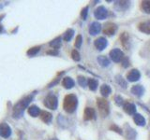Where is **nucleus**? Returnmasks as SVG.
<instances>
[{"label":"nucleus","mask_w":150,"mask_h":140,"mask_svg":"<svg viewBox=\"0 0 150 140\" xmlns=\"http://www.w3.org/2000/svg\"><path fill=\"white\" fill-rule=\"evenodd\" d=\"M33 99V95H28L24 97L23 99H21L19 102H18L13 107V112H12V116L14 119H19L23 116L24 109L28 107V105L30 104V102Z\"/></svg>","instance_id":"obj_1"},{"label":"nucleus","mask_w":150,"mask_h":140,"mask_svg":"<svg viewBox=\"0 0 150 140\" xmlns=\"http://www.w3.org/2000/svg\"><path fill=\"white\" fill-rule=\"evenodd\" d=\"M78 106V99L74 94H68L64 99L63 107L68 113H73Z\"/></svg>","instance_id":"obj_2"},{"label":"nucleus","mask_w":150,"mask_h":140,"mask_svg":"<svg viewBox=\"0 0 150 140\" xmlns=\"http://www.w3.org/2000/svg\"><path fill=\"white\" fill-rule=\"evenodd\" d=\"M97 105L99 110V113L102 117L108 116L109 114V102L104 98H98L97 99Z\"/></svg>","instance_id":"obj_3"},{"label":"nucleus","mask_w":150,"mask_h":140,"mask_svg":"<svg viewBox=\"0 0 150 140\" xmlns=\"http://www.w3.org/2000/svg\"><path fill=\"white\" fill-rule=\"evenodd\" d=\"M57 105H58V101H57V97L53 94H49L45 97L44 99V106L50 108V109L55 110L57 108Z\"/></svg>","instance_id":"obj_4"},{"label":"nucleus","mask_w":150,"mask_h":140,"mask_svg":"<svg viewBox=\"0 0 150 140\" xmlns=\"http://www.w3.org/2000/svg\"><path fill=\"white\" fill-rule=\"evenodd\" d=\"M110 57L114 62L119 63L124 58V54L122 51L119 50V49H114V50L110 51Z\"/></svg>","instance_id":"obj_5"},{"label":"nucleus","mask_w":150,"mask_h":140,"mask_svg":"<svg viewBox=\"0 0 150 140\" xmlns=\"http://www.w3.org/2000/svg\"><path fill=\"white\" fill-rule=\"evenodd\" d=\"M11 135V128L9 127V124L7 123H1L0 124V136L4 138H8Z\"/></svg>","instance_id":"obj_6"},{"label":"nucleus","mask_w":150,"mask_h":140,"mask_svg":"<svg viewBox=\"0 0 150 140\" xmlns=\"http://www.w3.org/2000/svg\"><path fill=\"white\" fill-rule=\"evenodd\" d=\"M116 30H117V26L116 23H108L105 24L104 29H103V33L107 35V36H113V35H115V33L116 32Z\"/></svg>","instance_id":"obj_7"},{"label":"nucleus","mask_w":150,"mask_h":140,"mask_svg":"<svg viewBox=\"0 0 150 140\" xmlns=\"http://www.w3.org/2000/svg\"><path fill=\"white\" fill-rule=\"evenodd\" d=\"M140 78H141V74H140V72H139V70H137V69L130 70L127 75V79L128 81H130V82L137 81V80L140 79Z\"/></svg>","instance_id":"obj_8"},{"label":"nucleus","mask_w":150,"mask_h":140,"mask_svg":"<svg viewBox=\"0 0 150 140\" xmlns=\"http://www.w3.org/2000/svg\"><path fill=\"white\" fill-rule=\"evenodd\" d=\"M107 14H108L107 9L103 6H101V7H99V8L95 10L94 15H95L96 18L99 19V20H104L107 17Z\"/></svg>","instance_id":"obj_9"},{"label":"nucleus","mask_w":150,"mask_h":140,"mask_svg":"<svg viewBox=\"0 0 150 140\" xmlns=\"http://www.w3.org/2000/svg\"><path fill=\"white\" fill-rule=\"evenodd\" d=\"M101 25L97 22L92 23L90 24V27H89V33H90V35H92V36L98 35L101 32Z\"/></svg>","instance_id":"obj_10"},{"label":"nucleus","mask_w":150,"mask_h":140,"mask_svg":"<svg viewBox=\"0 0 150 140\" xmlns=\"http://www.w3.org/2000/svg\"><path fill=\"white\" fill-rule=\"evenodd\" d=\"M95 116H96V113H95L94 108H92V107H86V108L84 109V119L85 121L93 120V119H95Z\"/></svg>","instance_id":"obj_11"},{"label":"nucleus","mask_w":150,"mask_h":140,"mask_svg":"<svg viewBox=\"0 0 150 140\" xmlns=\"http://www.w3.org/2000/svg\"><path fill=\"white\" fill-rule=\"evenodd\" d=\"M107 46V40L104 37H99L98 39L95 40V47L98 49L99 51H102Z\"/></svg>","instance_id":"obj_12"},{"label":"nucleus","mask_w":150,"mask_h":140,"mask_svg":"<svg viewBox=\"0 0 150 140\" xmlns=\"http://www.w3.org/2000/svg\"><path fill=\"white\" fill-rule=\"evenodd\" d=\"M123 107H124V110L130 115L135 114V112H136V107H135L134 104L130 103V102H126L124 104Z\"/></svg>","instance_id":"obj_13"},{"label":"nucleus","mask_w":150,"mask_h":140,"mask_svg":"<svg viewBox=\"0 0 150 140\" xmlns=\"http://www.w3.org/2000/svg\"><path fill=\"white\" fill-rule=\"evenodd\" d=\"M120 40H121V44L125 49H128L130 46V37H128V34L127 32H124L121 34L120 36Z\"/></svg>","instance_id":"obj_14"},{"label":"nucleus","mask_w":150,"mask_h":140,"mask_svg":"<svg viewBox=\"0 0 150 140\" xmlns=\"http://www.w3.org/2000/svg\"><path fill=\"white\" fill-rule=\"evenodd\" d=\"M130 91H131V93H133L134 95L140 97V96L143 95V94H144L145 89L142 85H134L132 88H131Z\"/></svg>","instance_id":"obj_15"},{"label":"nucleus","mask_w":150,"mask_h":140,"mask_svg":"<svg viewBox=\"0 0 150 140\" xmlns=\"http://www.w3.org/2000/svg\"><path fill=\"white\" fill-rule=\"evenodd\" d=\"M139 30L143 33L150 34V21H146V22L141 23L139 24Z\"/></svg>","instance_id":"obj_16"},{"label":"nucleus","mask_w":150,"mask_h":140,"mask_svg":"<svg viewBox=\"0 0 150 140\" xmlns=\"http://www.w3.org/2000/svg\"><path fill=\"white\" fill-rule=\"evenodd\" d=\"M62 85L66 89H71L74 86V80L70 77H66L62 80Z\"/></svg>","instance_id":"obj_17"},{"label":"nucleus","mask_w":150,"mask_h":140,"mask_svg":"<svg viewBox=\"0 0 150 140\" xmlns=\"http://www.w3.org/2000/svg\"><path fill=\"white\" fill-rule=\"evenodd\" d=\"M41 121H44L45 123H50L52 121V119H53V116H52V114L50 113V112L48 111H41Z\"/></svg>","instance_id":"obj_18"},{"label":"nucleus","mask_w":150,"mask_h":140,"mask_svg":"<svg viewBox=\"0 0 150 140\" xmlns=\"http://www.w3.org/2000/svg\"><path fill=\"white\" fill-rule=\"evenodd\" d=\"M41 109L37 106H31L28 107V113L32 117H38L39 115H41Z\"/></svg>","instance_id":"obj_19"},{"label":"nucleus","mask_w":150,"mask_h":140,"mask_svg":"<svg viewBox=\"0 0 150 140\" xmlns=\"http://www.w3.org/2000/svg\"><path fill=\"white\" fill-rule=\"evenodd\" d=\"M134 122L139 126H145V120L141 114H135L133 117Z\"/></svg>","instance_id":"obj_20"},{"label":"nucleus","mask_w":150,"mask_h":140,"mask_svg":"<svg viewBox=\"0 0 150 140\" xmlns=\"http://www.w3.org/2000/svg\"><path fill=\"white\" fill-rule=\"evenodd\" d=\"M111 93H112V89H111V87L109 85H107V84H103V85L101 86V93L104 97L109 96Z\"/></svg>","instance_id":"obj_21"},{"label":"nucleus","mask_w":150,"mask_h":140,"mask_svg":"<svg viewBox=\"0 0 150 140\" xmlns=\"http://www.w3.org/2000/svg\"><path fill=\"white\" fill-rule=\"evenodd\" d=\"M49 45L52 48H53V50H57V49H59L60 46H61V37L55 38V39L50 42Z\"/></svg>","instance_id":"obj_22"},{"label":"nucleus","mask_w":150,"mask_h":140,"mask_svg":"<svg viewBox=\"0 0 150 140\" xmlns=\"http://www.w3.org/2000/svg\"><path fill=\"white\" fill-rule=\"evenodd\" d=\"M98 62L99 64L101 65V66H108L110 65V61L109 59L106 57V56H99L98 57Z\"/></svg>","instance_id":"obj_23"},{"label":"nucleus","mask_w":150,"mask_h":140,"mask_svg":"<svg viewBox=\"0 0 150 140\" xmlns=\"http://www.w3.org/2000/svg\"><path fill=\"white\" fill-rule=\"evenodd\" d=\"M74 35V30L73 29H68L63 35V39L65 41H70Z\"/></svg>","instance_id":"obj_24"},{"label":"nucleus","mask_w":150,"mask_h":140,"mask_svg":"<svg viewBox=\"0 0 150 140\" xmlns=\"http://www.w3.org/2000/svg\"><path fill=\"white\" fill-rule=\"evenodd\" d=\"M88 86H89V89H90L91 91H96L99 86L98 80H96L95 79H88Z\"/></svg>","instance_id":"obj_25"},{"label":"nucleus","mask_w":150,"mask_h":140,"mask_svg":"<svg viewBox=\"0 0 150 140\" xmlns=\"http://www.w3.org/2000/svg\"><path fill=\"white\" fill-rule=\"evenodd\" d=\"M40 51H41V47L40 46H37V47H33V48L29 49V50L27 51L26 53H27L28 56H34V55L37 54Z\"/></svg>","instance_id":"obj_26"},{"label":"nucleus","mask_w":150,"mask_h":140,"mask_svg":"<svg viewBox=\"0 0 150 140\" xmlns=\"http://www.w3.org/2000/svg\"><path fill=\"white\" fill-rule=\"evenodd\" d=\"M142 9L145 13L150 14V1H143L142 2Z\"/></svg>","instance_id":"obj_27"},{"label":"nucleus","mask_w":150,"mask_h":140,"mask_svg":"<svg viewBox=\"0 0 150 140\" xmlns=\"http://www.w3.org/2000/svg\"><path fill=\"white\" fill-rule=\"evenodd\" d=\"M78 83L80 84V86L82 87H86L88 85V80L86 78H84L83 76L78 77Z\"/></svg>","instance_id":"obj_28"},{"label":"nucleus","mask_w":150,"mask_h":140,"mask_svg":"<svg viewBox=\"0 0 150 140\" xmlns=\"http://www.w3.org/2000/svg\"><path fill=\"white\" fill-rule=\"evenodd\" d=\"M116 82L118 83L121 87H123L124 89L127 88V82H126V80L122 78V77H121V76H116Z\"/></svg>","instance_id":"obj_29"},{"label":"nucleus","mask_w":150,"mask_h":140,"mask_svg":"<svg viewBox=\"0 0 150 140\" xmlns=\"http://www.w3.org/2000/svg\"><path fill=\"white\" fill-rule=\"evenodd\" d=\"M127 137L128 139H131V140H134L135 137H136V133L133 130V129H128L127 131Z\"/></svg>","instance_id":"obj_30"},{"label":"nucleus","mask_w":150,"mask_h":140,"mask_svg":"<svg viewBox=\"0 0 150 140\" xmlns=\"http://www.w3.org/2000/svg\"><path fill=\"white\" fill-rule=\"evenodd\" d=\"M82 42H83V37H82L81 35H78L76 37V40H75V47L80 48L82 46Z\"/></svg>","instance_id":"obj_31"},{"label":"nucleus","mask_w":150,"mask_h":140,"mask_svg":"<svg viewBox=\"0 0 150 140\" xmlns=\"http://www.w3.org/2000/svg\"><path fill=\"white\" fill-rule=\"evenodd\" d=\"M71 57L74 61H80V53L76 50L72 51V52H71Z\"/></svg>","instance_id":"obj_32"},{"label":"nucleus","mask_w":150,"mask_h":140,"mask_svg":"<svg viewBox=\"0 0 150 140\" xmlns=\"http://www.w3.org/2000/svg\"><path fill=\"white\" fill-rule=\"evenodd\" d=\"M110 129H111V130H113V131L116 132V133H118L119 135H122V133H123V132H122V129L119 128L118 126L116 125V124H113V125L110 127Z\"/></svg>","instance_id":"obj_33"},{"label":"nucleus","mask_w":150,"mask_h":140,"mask_svg":"<svg viewBox=\"0 0 150 140\" xmlns=\"http://www.w3.org/2000/svg\"><path fill=\"white\" fill-rule=\"evenodd\" d=\"M87 13H88V7H85L84 9H82V12H81V16H82V18H83L84 20L86 19Z\"/></svg>","instance_id":"obj_34"},{"label":"nucleus","mask_w":150,"mask_h":140,"mask_svg":"<svg viewBox=\"0 0 150 140\" xmlns=\"http://www.w3.org/2000/svg\"><path fill=\"white\" fill-rule=\"evenodd\" d=\"M115 101H116V104L117 105V106H122L123 104V98L119 96V95H116L115 97Z\"/></svg>","instance_id":"obj_35"},{"label":"nucleus","mask_w":150,"mask_h":140,"mask_svg":"<svg viewBox=\"0 0 150 140\" xmlns=\"http://www.w3.org/2000/svg\"><path fill=\"white\" fill-rule=\"evenodd\" d=\"M121 62H122V65L124 66V67H128V66L130 65V61H128V57H124Z\"/></svg>","instance_id":"obj_36"},{"label":"nucleus","mask_w":150,"mask_h":140,"mask_svg":"<svg viewBox=\"0 0 150 140\" xmlns=\"http://www.w3.org/2000/svg\"><path fill=\"white\" fill-rule=\"evenodd\" d=\"M47 54H51V55H57L58 54V51L56 50H53V51H48L46 52Z\"/></svg>","instance_id":"obj_37"},{"label":"nucleus","mask_w":150,"mask_h":140,"mask_svg":"<svg viewBox=\"0 0 150 140\" xmlns=\"http://www.w3.org/2000/svg\"><path fill=\"white\" fill-rule=\"evenodd\" d=\"M2 31H3V26H2V25H0V33H1Z\"/></svg>","instance_id":"obj_38"},{"label":"nucleus","mask_w":150,"mask_h":140,"mask_svg":"<svg viewBox=\"0 0 150 140\" xmlns=\"http://www.w3.org/2000/svg\"><path fill=\"white\" fill-rule=\"evenodd\" d=\"M49 140H58V139H56V138H51V139H49Z\"/></svg>","instance_id":"obj_39"}]
</instances>
